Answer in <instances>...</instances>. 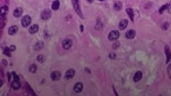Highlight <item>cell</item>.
Segmentation results:
<instances>
[{"instance_id": "3957f363", "label": "cell", "mask_w": 171, "mask_h": 96, "mask_svg": "<svg viewBox=\"0 0 171 96\" xmlns=\"http://www.w3.org/2000/svg\"><path fill=\"white\" fill-rule=\"evenodd\" d=\"M119 36H120L119 32L117 31V30H113V31H111L110 33H109L108 38H109V40L113 41V40L118 39Z\"/></svg>"}, {"instance_id": "ac0fdd59", "label": "cell", "mask_w": 171, "mask_h": 96, "mask_svg": "<svg viewBox=\"0 0 171 96\" xmlns=\"http://www.w3.org/2000/svg\"><path fill=\"white\" fill-rule=\"evenodd\" d=\"M126 12L128 15L129 17L130 18L131 20L132 21H134V10H133L131 8H128L126 9Z\"/></svg>"}, {"instance_id": "9c48e42d", "label": "cell", "mask_w": 171, "mask_h": 96, "mask_svg": "<svg viewBox=\"0 0 171 96\" xmlns=\"http://www.w3.org/2000/svg\"><path fill=\"white\" fill-rule=\"evenodd\" d=\"M75 74V71L73 69H70L66 72L65 74V78L66 79H71Z\"/></svg>"}, {"instance_id": "f1b7e54d", "label": "cell", "mask_w": 171, "mask_h": 96, "mask_svg": "<svg viewBox=\"0 0 171 96\" xmlns=\"http://www.w3.org/2000/svg\"><path fill=\"white\" fill-rule=\"evenodd\" d=\"M2 62V63L4 64V65H6L7 64H8V62H7L5 59H3Z\"/></svg>"}, {"instance_id": "484cf974", "label": "cell", "mask_w": 171, "mask_h": 96, "mask_svg": "<svg viewBox=\"0 0 171 96\" xmlns=\"http://www.w3.org/2000/svg\"><path fill=\"white\" fill-rule=\"evenodd\" d=\"M37 60H38V61L40 62H42L44 61V57H43L42 55H39V56H38L37 57Z\"/></svg>"}, {"instance_id": "44dd1931", "label": "cell", "mask_w": 171, "mask_h": 96, "mask_svg": "<svg viewBox=\"0 0 171 96\" xmlns=\"http://www.w3.org/2000/svg\"><path fill=\"white\" fill-rule=\"evenodd\" d=\"M44 43H43V42H38L35 46V49H36V50H38V49L42 48L44 47Z\"/></svg>"}, {"instance_id": "4dcf8cb0", "label": "cell", "mask_w": 171, "mask_h": 96, "mask_svg": "<svg viewBox=\"0 0 171 96\" xmlns=\"http://www.w3.org/2000/svg\"><path fill=\"white\" fill-rule=\"evenodd\" d=\"M98 1H104V0H98Z\"/></svg>"}, {"instance_id": "5b68a950", "label": "cell", "mask_w": 171, "mask_h": 96, "mask_svg": "<svg viewBox=\"0 0 171 96\" xmlns=\"http://www.w3.org/2000/svg\"><path fill=\"white\" fill-rule=\"evenodd\" d=\"M73 42L69 38L65 39L62 42V47L64 49H68L72 47Z\"/></svg>"}, {"instance_id": "ffe728a7", "label": "cell", "mask_w": 171, "mask_h": 96, "mask_svg": "<svg viewBox=\"0 0 171 96\" xmlns=\"http://www.w3.org/2000/svg\"><path fill=\"white\" fill-rule=\"evenodd\" d=\"M122 8V2H120V1L116 2V3H115L114 5V8L115 10H117V11H119Z\"/></svg>"}, {"instance_id": "f546056e", "label": "cell", "mask_w": 171, "mask_h": 96, "mask_svg": "<svg viewBox=\"0 0 171 96\" xmlns=\"http://www.w3.org/2000/svg\"><path fill=\"white\" fill-rule=\"evenodd\" d=\"M88 2H89V3H92L93 2V0H87Z\"/></svg>"}, {"instance_id": "4fadbf2b", "label": "cell", "mask_w": 171, "mask_h": 96, "mask_svg": "<svg viewBox=\"0 0 171 96\" xmlns=\"http://www.w3.org/2000/svg\"><path fill=\"white\" fill-rule=\"evenodd\" d=\"M22 12H23V10L22 8H17L14 10L13 15L16 18H19L21 17V15H22Z\"/></svg>"}, {"instance_id": "8fae6325", "label": "cell", "mask_w": 171, "mask_h": 96, "mask_svg": "<svg viewBox=\"0 0 171 96\" xmlns=\"http://www.w3.org/2000/svg\"><path fill=\"white\" fill-rule=\"evenodd\" d=\"M39 30V26L37 24H34L31 26L29 29V32L31 34H34L36 33H37V31Z\"/></svg>"}, {"instance_id": "ba28073f", "label": "cell", "mask_w": 171, "mask_h": 96, "mask_svg": "<svg viewBox=\"0 0 171 96\" xmlns=\"http://www.w3.org/2000/svg\"><path fill=\"white\" fill-rule=\"evenodd\" d=\"M136 35V32L134 30H129L125 34V37L129 39H134Z\"/></svg>"}, {"instance_id": "5bb4252c", "label": "cell", "mask_w": 171, "mask_h": 96, "mask_svg": "<svg viewBox=\"0 0 171 96\" xmlns=\"http://www.w3.org/2000/svg\"><path fill=\"white\" fill-rule=\"evenodd\" d=\"M11 86H12V88L13 89H14V90H18L19 89L21 88V84L20 82H19V81L14 80L12 83Z\"/></svg>"}, {"instance_id": "8992f818", "label": "cell", "mask_w": 171, "mask_h": 96, "mask_svg": "<svg viewBox=\"0 0 171 96\" xmlns=\"http://www.w3.org/2000/svg\"><path fill=\"white\" fill-rule=\"evenodd\" d=\"M51 79L54 81H57L61 79V74L59 71H54L50 75Z\"/></svg>"}, {"instance_id": "cb8c5ba5", "label": "cell", "mask_w": 171, "mask_h": 96, "mask_svg": "<svg viewBox=\"0 0 171 96\" xmlns=\"http://www.w3.org/2000/svg\"><path fill=\"white\" fill-rule=\"evenodd\" d=\"M168 5H164V6H162L161 8L160 9L159 12L160 13H163V12L165 10H166L167 8H168Z\"/></svg>"}, {"instance_id": "d6986e66", "label": "cell", "mask_w": 171, "mask_h": 96, "mask_svg": "<svg viewBox=\"0 0 171 96\" xmlns=\"http://www.w3.org/2000/svg\"><path fill=\"white\" fill-rule=\"evenodd\" d=\"M165 54H166L167 60V63H168L171 58V53L170 52V49L169 48V47L168 46H166L165 47Z\"/></svg>"}, {"instance_id": "277c9868", "label": "cell", "mask_w": 171, "mask_h": 96, "mask_svg": "<svg viewBox=\"0 0 171 96\" xmlns=\"http://www.w3.org/2000/svg\"><path fill=\"white\" fill-rule=\"evenodd\" d=\"M51 12L49 9H45L41 14V17L43 20H47L51 17Z\"/></svg>"}, {"instance_id": "83f0119b", "label": "cell", "mask_w": 171, "mask_h": 96, "mask_svg": "<svg viewBox=\"0 0 171 96\" xmlns=\"http://www.w3.org/2000/svg\"><path fill=\"white\" fill-rule=\"evenodd\" d=\"M80 31L81 32H82L83 31V30H84V27H83V26L82 25V24H81V25L80 26Z\"/></svg>"}, {"instance_id": "e0dca14e", "label": "cell", "mask_w": 171, "mask_h": 96, "mask_svg": "<svg viewBox=\"0 0 171 96\" xmlns=\"http://www.w3.org/2000/svg\"><path fill=\"white\" fill-rule=\"evenodd\" d=\"M142 77V73L140 71L137 72L134 76V80L135 82H138L139 80H140Z\"/></svg>"}, {"instance_id": "6da1fadb", "label": "cell", "mask_w": 171, "mask_h": 96, "mask_svg": "<svg viewBox=\"0 0 171 96\" xmlns=\"http://www.w3.org/2000/svg\"><path fill=\"white\" fill-rule=\"evenodd\" d=\"M73 4L75 12H76V13L78 14V15L80 16L82 18H83L82 13L80 10V7L78 3V0H73Z\"/></svg>"}, {"instance_id": "7a4b0ae2", "label": "cell", "mask_w": 171, "mask_h": 96, "mask_svg": "<svg viewBox=\"0 0 171 96\" xmlns=\"http://www.w3.org/2000/svg\"><path fill=\"white\" fill-rule=\"evenodd\" d=\"M31 17L29 15H25L21 19V24L23 27H28L31 24Z\"/></svg>"}, {"instance_id": "4316f807", "label": "cell", "mask_w": 171, "mask_h": 96, "mask_svg": "<svg viewBox=\"0 0 171 96\" xmlns=\"http://www.w3.org/2000/svg\"><path fill=\"white\" fill-rule=\"evenodd\" d=\"M16 47H15V46H14V45H12V46H10L9 47V49H10V51H11V52H13V51H14L16 50Z\"/></svg>"}, {"instance_id": "603a6c76", "label": "cell", "mask_w": 171, "mask_h": 96, "mask_svg": "<svg viewBox=\"0 0 171 96\" xmlns=\"http://www.w3.org/2000/svg\"><path fill=\"white\" fill-rule=\"evenodd\" d=\"M37 65H36L35 64H32V65H30V68H29V71L31 73H35L36 71H37Z\"/></svg>"}, {"instance_id": "7402d4cb", "label": "cell", "mask_w": 171, "mask_h": 96, "mask_svg": "<svg viewBox=\"0 0 171 96\" xmlns=\"http://www.w3.org/2000/svg\"><path fill=\"white\" fill-rule=\"evenodd\" d=\"M3 54L6 55V56L8 57L11 56V51H10V49H9V47H6L3 50Z\"/></svg>"}, {"instance_id": "2e32d148", "label": "cell", "mask_w": 171, "mask_h": 96, "mask_svg": "<svg viewBox=\"0 0 171 96\" xmlns=\"http://www.w3.org/2000/svg\"><path fill=\"white\" fill-rule=\"evenodd\" d=\"M9 8L7 5H4L2 7H1V15L2 17H4L7 14L8 12Z\"/></svg>"}, {"instance_id": "d4e9b609", "label": "cell", "mask_w": 171, "mask_h": 96, "mask_svg": "<svg viewBox=\"0 0 171 96\" xmlns=\"http://www.w3.org/2000/svg\"><path fill=\"white\" fill-rule=\"evenodd\" d=\"M12 76H13V79H14V80H16V81H19V77H18V76L17 75V74L15 72H13L12 73Z\"/></svg>"}, {"instance_id": "30bf717a", "label": "cell", "mask_w": 171, "mask_h": 96, "mask_svg": "<svg viewBox=\"0 0 171 96\" xmlns=\"http://www.w3.org/2000/svg\"><path fill=\"white\" fill-rule=\"evenodd\" d=\"M128 20H127V19H123V20H122L119 22V28L121 30H124L128 26Z\"/></svg>"}, {"instance_id": "9a60e30c", "label": "cell", "mask_w": 171, "mask_h": 96, "mask_svg": "<svg viewBox=\"0 0 171 96\" xmlns=\"http://www.w3.org/2000/svg\"><path fill=\"white\" fill-rule=\"evenodd\" d=\"M60 6V2L59 0H55L52 3L51 9L53 10H57L59 8Z\"/></svg>"}, {"instance_id": "52a82bcc", "label": "cell", "mask_w": 171, "mask_h": 96, "mask_svg": "<svg viewBox=\"0 0 171 96\" xmlns=\"http://www.w3.org/2000/svg\"><path fill=\"white\" fill-rule=\"evenodd\" d=\"M83 88V84L81 83H77L75 84L74 86L73 89L74 90V92L75 93H80L82 91Z\"/></svg>"}, {"instance_id": "7c38bea8", "label": "cell", "mask_w": 171, "mask_h": 96, "mask_svg": "<svg viewBox=\"0 0 171 96\" xmlns=\"http://www.w3.org/2000/svg\"><path fill=\"white\" fill-rule=\"evenodd\" d=\"M18 27L17 26H12L11 27H10L8 30V33L10 35H15L16 33H17Z\"/></svg>"}]
</instances>
